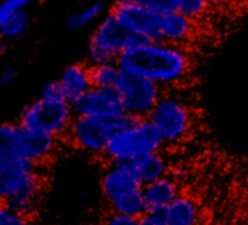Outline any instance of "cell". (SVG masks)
Returning <instances> with one entry per match:
<instances>
[{
	"instance_id": "1",
	"label": "cell",
	"mask_w": 248,
	"mask_h": 225,
	"mask_svg": "<svg viewBox=\"0 0 248 225\" xmlns=\"http://www.w3.org/2000/svg\"><path fill=\"white\" fill-rule=\"evenodd\" d=\"M124 73L142 76L166 89H174L187 81L192 73V58L185 45L145 41L116 60Z\"/></svg>"
},
{
	"instance_id": "2",
	"label": "cell",
	"mask_w": 248,
	"mask_h": 225,
	"mask_svg": "<svg viewBox=\"0 0 248 225\" xmlns=\"http://www.w3.org/2000/svg\"><path fill=\"white\" fill-rule=\"evenodd\" d=\"M45 180L42 167L22 159L13 167L0 172V202L23 218L35 215Z\"/></svg>"
},
{
	"instance_id": "3",
	"label": "cell",
	"mask_w": 248,
	"mask_h": 225,
	"mask_svg": "<svg viewBox=\"0 0 248 225\" xmlns=\"http://www.w3.org/2000/svg\"><path fill=\"white\" fill-rule=\"evenodd\" d=\"M141 42L145 41L132 33L113 13H109L90 35L86 51V64L97 65L116 63L122 52Z\"/></svg>"
},
{
	"instance_id": "4",
	"label": "cell",
	"mask_w": 248,
	"mask_h": 225,
	"mask_svg": "<svg viewBox=\"0 0 248 225\" xmlns=\"http://www.w3.org/2000/svg\"><path fill=\"white\" fill-rule=\"evenodd\" d=\"M164 147L153 124L148 119H140L134 127L112 135L103 160L106 163H132L147 154L161 151Z\"/></svg>"
},
{
	"instance_id": "5",
	"label": "cell",
	"mask_w": 248,
	"mask_h": 225,
	"mask_svg": "<svg viewBox=\"0 0 248 225\" xmlns=\"http://www.w3.org/2000/svg\"><path fill=\"white\" fill-rule=\"evenodd\" d=\"M160 134L164 145L183 143L195 125L193 111L179 95L164 93L147 118Z\"/></svg>"
},
{
	"instance_id": "6",
	"label": "cell",
	"mask_w": 248,
	"mask_h": 225,
	"mask_svg": "<svg viewBox=\"0 0 248 225\" xmlns=\"http://www.w3.org/2000/svg\"><path fill=\"white\" fill-rule=\"evenodd\" d=\"M74 116L71 103L67 100H48L39 97L22 111L17 124L28 129L52 134L65 141Z\"/></svg>"
},
{
	"instance_id": "7",
	"label": "cell",
	"mask_w": 248,
	"mask_h": 225,
	"mask_svg": "<svg viewBox=\"0 0 248 225\" xmlns=\"http://www.w3.org/2000/svg\"><path fill=\"white\" fill-rule=\"evenodd\" d=\"M115 87L122 97L125 112L138 119H147L166 93L155 81L124 71H121Z\"/></svg>"
},
{
	"instance_id": "8",
	"label": "cell",
	"mask_w": 248,
	"mask_h": 225,
	"mask_svg": "<svg viewBox=\"0 0 248 225\" xmlns=\"http://www.w3.org/2000/svg\"><path fill=\"white\" fill-rule=\"evenodd\" d=\"M113 134L115 127L112 119L74 116L65 141L92 157L103 159L109 140Z\"/></svg>"
},
{
	"instance_id": "9",
	"label": "cell",
	"mask_w": 248,
	"mask_h": 225,
	"mask_svg": "<svg viewBox=\"0 0 248 225\" xmlns=\"http://www.w3.org/2000/svg\"><path fill=\"white\" fill-rule=\"evenodd\" d=\"M110 13H113L132 33L144 41L163 42L161 19L163 13L134 3L132 0H116Z\"/></svg>"
},
{
	"instance_id": "10",
	"label": "cell",
	"mask_w": 248,
	"mask_h": 225,
	"mask_svg": "<svg viewBox=\"0 0 248 225\" xmlns=\"http://www.w3.org/2000/svg\"><path fill=\"white\" fill-rule=\"evenodd\" d=\"M71 108L76 116H93L108 121L126 113L116 87H92L74 100Z\"/></svg>"
},
{
	"instance_id": "11",
	"label": "cell",
	"mask_w": 248,
	"mask_h": 225,
	"mask_svg": "<svg viewBox=\"0 0 248 225\" xmlns=\"http://www.w3.org/2000/svg\"><path fill=\"white\" fill-rule=\"evenodd\" d=\"M64 140L38 129H28L17 124L16 147L20 157L44 167L58 154Z\"/></svg>"
},
{
	"instance_id": "12",
	"label": "cell",
	"mask_w": 248,
	"mask_h": 225,
	"mask_svg": "<svg viewBox=\"0 0 248 225\" xmlns=\"http://www.w3.org/2000/svg\"><path fill=\"white\" fill-rule=\"evenodd\" d=\"M140 189H142V183L131 163L106 164L100 177V191L108 205Z\"/></svg>"
},
{
	"instance_id": "13",
	"label": "cell",
	"mask_w": 248,
	"mask_h": 225,
	"mask_svg": "<svg viewBox=\"0 0 248 225\" xmlns=\"http://www.w3.org/2000/svg\"><path fill=\"white\" fill-rule=\"evenodd\" d=\"M180 193L179 182L170 175L142 186L147 212H163Z\"/></svg>"
},
{
	"instance_id": "14",
	"label": "cell",
	"mask_w": 248,
	"mask_h": 225,
	"mask_svg": "<svg viewBox=\"0 0 248 225\" xmlns=\"http://www.w3.org/2000/svg\"><path fill=\"white\" fill-rule=\"evenodd\" d=\"M196 22L180 13L179 10H170L163 13L161 19V38L163 42L185 45L193 36Z\"/></svg>"
},
{
	"instance_id": "15",
	"label": "cell",
	"mask_w": 248,
	"mask_h": 225,
	"mask_svg": "<svg viewBox=\"0 0 248 225\" xmlns=\"http://www.w3.org/2000/svg\"><path fill=\"white\" fill-rule=\"evenodd\" d=\"M60 83L62 84L65 100L73 103L84 93L92 89L90 70L86 63H74L65 67L60 76Z\"/></svg>"
},
{
	"instance_id": "16",
	"label": "cell",
	"mask_w": 248,
	"mask_h": 225,
	"mask_svg": "<svg viewBox=\"0 0 248 225\" xmlns=\"http://www.w3.org/2000/svg\"><path fill=\"white\" fill-rule=\"evenodd\" d=\"M161 214L166 225L201 224V208L189 195L180 193Z\"/></svg>"
},
{
	"instance_id": "17",
	"label": "cell",
	"mask_w": 248,
	"mask_h": 225,
	"mask_svg": "<svg viewBox=\"0 0 248 225\" xmlns=\"http://www.w3.org/2000/svg\"><path fill=\"white\" fill-rule=\"evenodd\" d=\"M131 164L142 186L169 175V160L161 151L147 154Z\"/></svg>"
},
{
	"instance_id": "18",
	"label": "cell",
	"mask_w": 248,
	"mask_h": 225,
	"mask_svg": "<svg viewBox=\"0 0 248 225\" xmlns=\"http://www.w3.org/2000/svg\"><path fill=\"white\" fill-rule=\"evenodd\" d=\"M17 124H0V172L13 167L23 157L19 156L16 147Z\"/></svg>"
},
{
	"instance_id": "19",
	"label": "cell",
	"mask_w": 248,
	"mask_h": 225,
	"mask_svg": "<svg viewBox=\"0 0 248 225\" xmlns=\"http://www.w3.org/2000/svg\"><path fill=\"white\" fill-rule=\"evenodd\" d=\"M109 211L121 214V215H126V217H132V218H141L145 212V202H144V196H142V189L135 191L124 198L116 199L115 202L109 204Z\"/></svg>"
},
{
	"instance_id": "20",
	"label": "cell",
	"mask_w": 248,
	"mask_h": 225,
	"mask_svg": "<svg viewBox=\"0 0 248 225\" xmlns=\"http://www.w3.org/2000/svg\"><path fill=\"white\" fill-rule=\"evenodd\" d=\"M92 87H115L121 76V68L116 63L89 65Z\"/></svg>"
},
{
	"instance_id": "21",
	"label": "cell",
	"mask_w": 248,
	"mask_h": 225,
	"mask_svg": "<svg viewBox=\"0 0 248 225\" xmlns=\"http://www.w3.org/2000/svg\"><path fill=\"white\" fill-rule=\"evenodd\" d=\"M103 13V3L96 1L92 3L86 7H83L81 10H77L74 13H71L67 17V28L71 31H80L84 29L86 26H89L92 22H94L96 19H99Z\"/></svg>"
},
{
	"instance_id": "22",
	"label": "cell",
	"mask_w": 248,
	"mask_h": 225,
	"mask_svg": "<svg viewBox=\"0 0 248 225\" xmlns=\"http://www.w3.org/2000/svg\"><path fill=\"white\" fill-rule=\"evenodd\" d=\"M29 26V15L26 10L13 13L0 23V39L12 41L19 38Z\"/></svg>"
},
{
	"instance_id": "23",
	"label": "cell",
	"mask_w": 248,
	"mask_h": 225,
	"mask_svg": "<svg viewBox=\"0 0 248 225\" xmlns=\"http://www.w3.org/2000/svg\"><path fill=\"white\" fill-rule=\"evenodd\" d=\"M211 3L208 0H177V10L192 19L193 22H199L209 12Z\"/></svg>"
},
{
	"instance_id": "24",
	"label": "cell",
	"mask_w": 248,
	"mask_h": 225,
	"mask_svg": "<svg viewBox=\"0 0 248 225\" xmlns=\"http://www.w3.org/2000/svg\"><path fill=\"white\" fill-rule=\"evenodd\" d=\"M33 0H1L0 1V23L6 20L13 13L26 10L29 4H32Z\"/></svg>"
},
{
	"instance_id": "25",
	"label": "cell",
	"mask_w": 248,
	"mask_h": 225,
	"mask_svg": "<svg viewBox=\"0 0 248 225\" xmlns=\"http://www.w3.org/2000/svg\"><path fill=\"white\" fill-rule=\"evenodd\" d=\"M41 97L48 100H65L64 89L60 80H51L45 83V86L41 90Z\"/></svg>"
},
{
	"instance_id": "26",
	"label": "cell",
	"mask_w": 248,
	"mask_h": 225,
	"mask_svg": "<svg viewBox=\"0 0 248 225\" xmlns=\"http://www.w3.org/2000/svg\"><path fill=\"white\" fill-rule=\"evenodd\" d=\"M134 3H138L141 6H145L148 9L157 10V12H170L177 10V0H132Z\"/></svg>"
},
{
	"instance_id": "27",
	"label": "cell",
	"mask_w": 248,
	"mask_h": 225,
	"mask_svg": "<svg viewBox=\"0 0 248 225\" xmlns=\"http://www.w3.org/2000/svg\"><path fill=\"white\" fill-rule=\"evenodd\" d=\"M100 225H140L138 218H132V217H126V215H121L116 212L109 211L100 221Z\"/></svg>"
},
{
	"instance_id": "28",
	"label": "cell",
	"mask_w": 248,
	"mask_h": 225,
	"mask_svg": "<svg viewBox=\"0 0 248 225\" xmlns=\"http://www.w3.org/2000/svg\"><path fill=\"white\" fill-rule=\"evenodd\" d=\"M22 221L23 217H20L9 207L0 202V225H19Z\"/></svg>"
},
{
	"instance_id": "29",
	"label": "cell",
	"mask_w": 248,
	"mask_h": 225,
	"mask_svg": "<svg viewBox=\"0 0 248 225\" xmlns=\"http://www.w3.org/2000/svg\"><path fill=\"white\" fill-rule=\"evenodd\" d=\"M16 76H17V71L12 65H7L3 70H0V90L6 89L7 86H10L15 81Z\"/></svg>"
},
{
	"instance_id": "30",
	"label": "cell",
	"mask_w": 248,
	"mask_h": 225,
	"mask_svg": "<svg viewBox=\"0 0 248 225\" xmlns=\"http://www.w3.org/2000/svg\"><path fill=\"white\" fill-rule=\"evenodd\" d=\"M140 225H166L161 212H145L140 218Z\"/></svg>"
},
{
	"instance_id": "31",
	"label": "cell",
	"mask_w": 248,
	"mask_h": 225,
	"mask_svg": "<svg viewBox=\"0 0 248 225\" xmlns=\"http://www.w3.org/2000/svg\"><path fill=\"white\" fill-rule=\"evenodd\" d=\"M19 225H44V224H41L38 220H35L33 217H31V218H23V221H22Z\"/></svg>"
},
{
	"instance_id": "32",
	"label": "cell",
	"mask_w": 248,
	"mask_h": 225,
	"mask_svg": "<svg viewBox=\"0 0 248 225\" xmlns=\"http://www.w3.org/2000/svg\"><path fill=\"white\" fill-rule=\"evenodd\" d=\"M208 1L214 6H224L227 3H231V0H208Z\"/></svg>"
},
{
	"instance_id": "33",
	"label": "cell",
	"mask_w": 248,
	"mask_h": 225,
	"mask_svg": "<svg viewBox=\"0 0 248 225\" xmlns=\"http://www.w3.org/2000/svg\"><path fill=\"white\" fill-rule=\"evenodd\" d=\"M232 3H248V0H231Z\"/></svg>"
}]
</instances>
